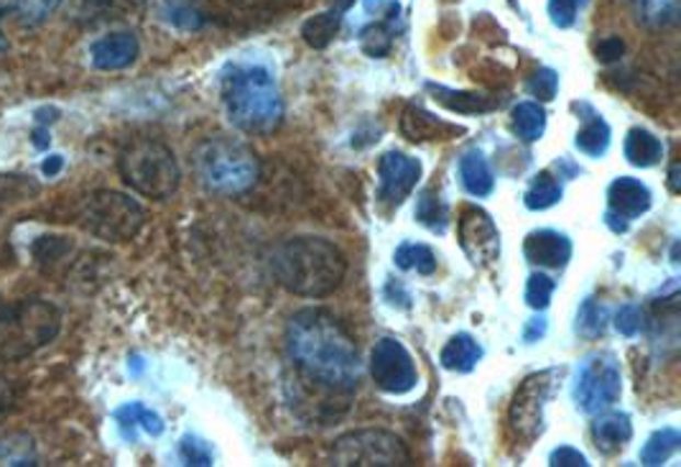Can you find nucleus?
Here are the masks:
<instances>
[{
    "label": "nucleus",
    "instance_id": "nucleus-22",
    "mask_svg": "<svg viewBox=\"0 0 681 467\" xmlns=\"http://www.w3.org/2000/svg\"><path fill=\"white\" fill-rule=\"evenodd\" d=\"M115 422L121 426V434L128 442H136L138 430H144L151 437H159L163 432V419L144 403H125L115 411Z\"/></svg>",
    "mask_w": 681,
    "mask_h": 467
},
{
    "label": "nucleus",
    "instance_id": "nucleus-10",
    "mask_svg": "<svg viewBox=\"0 0 681 467\" xmlns=\"http://www.w3.org/2000/svg\"><path fill=\"white\" fill-rule=\"evenodd\" d=\"M623 373L613 353L584 357L575 378V403L584 414H600L621 401Z\"/></svg>",
    "mask_w": 681,
    "mask_h": 467
},
{
    "label": "nucleus",
    "instance_id": "nucleus-54",
    "mask_svg": "<svg viewBox=\"0 0 681 467\" xmlns=\"http://www.w3.org/2000/svg\"><path fill=\"white\" fill-rule=\"evenodd\" d=\"M0 46H3V38H0Z\"/></svg>",
    "mask_w": 681,
    "mask_h": 467
},
{
    "label": "nucleus",
    "instance_id": "nucleus-52",
    "mask_svg": "<svg viewBox=\"0 0 681 467\" xmlns=\"http://www.w3.org/2000/svg\"><path fill=\"white\" fill-rule=\"evenodd\" d=\"M34 146H36V149H46V146H49V134H46V128L36 130V134H34Z\"/></svg>",
    "mask_w": 681,
    "mask_h": 467
},
{
    "label": "nucleus",
    "instance_id": "nucleus-6",
    "mask_svg": "<svg viewBox=\"0 0 681 467\" xmlns=\"http://www.w3.org/2000/svg\"><path fill=\"white\" fill-rule=\"evenodd\" d=\"M123 182L151 200H169L182 182V169L174 151L154 138H136L117 159Z\"/></svg>",
    "mask_w": 681,
    "mask_h": 467
},
{
    "label": "nucleus",
    "instance_id": "nucleus-26",
    "mask_svg": "<svg viewBox=\"0 0 681 467\" xmlns=\"http://www.w3.org/2000/svg\"><path fill=\"white\" fill-rule=\"evenodd\" d=\"M631 3L636 21L651 31L674 26L681 13V0H631Z\"/></svg>",
    "mask_w": 681,
    "mask_h": 467
},
{
    "label": "nucleus",
    "instance_id": "nucleus-8",
    "mask_svg": "<svg viewBox=\"0 0 681 467\" xmlns=\"http://www.w3.org/2000/svg\"><path fill=\"white\" fill-rule=\"evenodd\" d=\"M561 376L565 368H546L538 371L534 376H529L515 391L511 409H508V422L511 430L521 442H536L546 430V417L544 411L549 407V401L559 394Z\"/></svg>",
    "mask_w": 681,
    "mask_h": 467
},
{
    "label": "nucleus",
    "instance_id": "nucleus-51",
    "mask_svg": "<svg viewBox=\"0 0 681 467\" xmlns=\"http://www.w3.org/2000/svg\"><path fill=\"white\" fill-rule=\"evenodd\" d=\"M679 171H681V167H679V163H671V169H669V190H671V192H674V194H679V192H681Z\"/></svg>",
    "mask_w": 681,
    "mask_h": 467
},
{
    "label": "nucleus",
    "instance_id": "nucleus-39",
    "mask_svg": "<svg viewBox=\"0 0 681 467\" xmlns=\"http://www.w3.org/2000/svg\"><path fill=\"white\" fill-rule=\"evenodd\" d=\"M179 455H182L184 465H194V467H209L215 463L213 449H209L207 442L200 437H192V434H186V437L182 440V445H179Z\"/></svg>",
    "mask_w": 681,
    "mask_h": 467
},
{
    "label": "nucleus",
    "instance_id": "nucleus-29",
    "mask_svg": "<svg viewBox=\"0 0 681 467\" xmlns=\"http://www.w3.org/2000/svg\"><path fill=\"white\" fill-rule=\"evenodd\" d=\"M413 215H417V220L424 225V228H429L432 232H440V236L442 232H447L450 228V207L434 190H424L419 194Z\"/></svg>",
    "mask_w": 681,
    "mask_h": 467
},
{
    "label": "nucleus",
    "instance_id": "nucleus-42",
    "mask_svg": "<svg viewBox=\"0 0 681 467\" xmlns=\"http://www.w3.org/2000/svg\"><path fill=\"white\" fill-rule=\"evenodd\" d=\"M549 19L554 26L569 29L577 21V0H549Z\"/></svg>",
    "mask_w": 681,
    "mask_h": 467
},
{
    "label": "nucleus",
    "instance_id": "nucleus-21",
    "mask_svg": "<svg viewBox=\"0 0 681 467\" xmlns=\"http://www.w3.org/2000/svg\"><path fill=\"white\" fill-rule=\"evenodd\" d=\"M396 15H398V3L390 0L381 19L360 31V49H363L367 57H386V54L390 52V46H394V38H396V26H394Z\"/></svg>",
    "mask_w": 681,
    "mask_h": 467
},
{
    "label": "nucleus",
    "instance_id": "nucleus-13",
    "mask_svg": "<svg viewBox=\"0 0 681 467\" xmlns=\"http://www.w3.org/2000/svg\"><path fill=\"white\" fill-rule=\"evenodd\" d=\"M421 179V161L401 151H386L378 161V202L386 209L401 207L406 197L417 190Z\"/></svg>",
    "mask_w": 681,
    "mask_h": 467
},
{
    "label": "nucleus",
    "instance_id": "nucleus-25",
    "mask_svg": "<svg viewBox=\"0 0 681 467\" xmlns=\"http://www.w3.org/2000/svg\"><path fill=\"white\" fill-rule=\"evenodd\" d=\"M623 151H625V159L638 169L656 167V163L663 159L661 138L654 136L651 130H646V128H631L628 136H625Z\"/></svg>",
    "mask_w": 681,
    "mask_h": 467
},
{
    "label": "nucleus",
    "instance_id": "nucleus-18",
    "mask_svg": "<svg viewBox=\"0 0 681 467\" xmlns=\"http://www.w3.org/2000/svg\"><path fill=\"white\" fill-rule=\"evenodd\" d=\"M633 440L628 414H602L592 422V442L602 455H615Z\"/></svg>",
    "mask_w": 681,
    "mask_h": 467
},
{
    "label": "nucleus",
    "instance_id": "nucleus-7",
    "mask_svg": "<svg viewBox=\"0 0 681 467\" xmlns=\"http://www.w3.org/2000/svg\"><path fill=\"white\" fill-rule=\"evenodd\" d=\"M144 223L146 209L140 207V202L113 190L92 192L80 209L82 230L105 243H123V240L136 238Z\"/></svg>",
    "mask_w": 681,
    "mask_h": 467
},
{
    "label": "nucleus",
    "instance_id": "nucleus-12",
    "mask_svg": "<svg viewBox=\"0 0 681 467\" xmlns=\"http://www.w3.org/2000/svg\"><path fill=\"white\" fill-rule=\"evenodd\" d=\"M459 246L477 269H490L500 255V232L480 207H465L457 223Z\"/></svg>",
    "mask_w": 681,
    "mask_h": 467
},
{
    "label": "nucleus",
    "instance_id": "nucleus-36",
    "mask_svg": "<svg viewBox=\"0 0 681 467\" xmlns=\"http://www.w3.org/2000/svg\"><path fill=\"white\" fill-rule=\"evenodd\" d=\"M554 289H557V284H554L552 276L546 274H531L529 276V284H526V305L531 309L542 311L552 305V294Z\"/></svg>",
    "mask_w": 681,
    "mask_h": 467
},
{
    "label": "nucleus",
    "instance_id": "nucleus-43",
    "mask_svg": "<svg viewBox=\"0 0 681 467\" xmlns=\"http://www.w3.org/2000/svg\"><path fill=\"white\" fill-rule=\"evenodd\" d=\"M549 465H552V467H587L590 463H587V457H584L582 453H579V449L561 445V447H557V449H554V453H552Z\"/></svg>",
    "mask_w": 681,
    "mask_h": 467
},
{
    "label": "nucleus",
    "instance_id": "nucleus-9",
    "mask_svg": "<svg viewBox=\"0 0 681 467\" xmlns=\"http://www.w3.org/2000/svg\"><path fill=\"white\" fill-rule=\"evenodd\" d=\"M332 465L340 467H406L411 453L388 430H355L342 434L332 447Z\"/></svg>",
    "mask_w": 681,
    "mask_h": 467
},
{
    "label": "nucleus",
    "instance_id": "nucleus-41",
    "mask_svg": "<svg viewBox=\"0 0 681 467\" xmlns=\"http://www.w3.org/2000/svg\"><path fill=\"white\" fill-rule=\"evenodd\" d=\"M61 0H15L21 19L26 23H44L49 15L57 11Z\"/></svg>",
    "mask_w": 681,
    "mask_h": 467
},
{
    "label": "nucleus",
    "instance_id": "nucleus-27",
    "mask_svg": "<svg viewBox=\"0 0 681 467\" xmlns=\"http://www.w3.org/2000/svg\"><path fill=\"white\" fill-rule=\"evenodd\" d=\"M511 128L521 141L534 144L544 136L546 130V111L542 103H519L513 107Z\"/></svg>",
    "mask_w": 681,
    "mask_h": 467
},
{
    "label": "nucleus",
    "instance_id": "nucleus-5",
    "mask_svg": "<svg viewBox=\"0 0 681 467\" xmlns=\"http://www.w3.org/2000/svg\"><path fill=\"white\" fill-rule=\"evenodd\" d=\"M61 330V311L42 299L0 307V363L23 361L49 345Z\"/></svg>",
    "mask_w": 681,
    "mask_h": 467
},
{
    "label": "nucleus",
    "instance_id": "nucleus-23",
    "mask_svg": "<svg viewBox=\"0 0 681 467\" xmlns=\"http://www.w3.org/2000/svg\"><path fill=\"white\" fill-rule=\"evenodd\" d=\"M459 179L462 186H465L473 197H488V194H492V190H496V176H492V169L483 151H467L462 156Z\"/></svg>",
    "mask_w": 681,
    "mask_h": 467
},
{
    "label": "nucleus",
    "instance_id": "nucleus-46",
    "mask_svg": "<svg viewBox=\"0 0 681 467\" xmlns=\"http://www.w3.org/2000/svg\"><path fill=\"white\" fill-rule=\"evenodd\" d=\"M546 330H549V322H546L544 317L529 319L526 330H523V342H526V345H534V342H538V340L544 338Z\"/></svg>",
    "mask_w": 681,
    "mask_h": 467
},
{
    "label": "nucleus",
    "instance_id": "nucleus-24",
    "mask_svg": "<svg viewBox=\"0 0 681 467\" xmlns=\"http://www.w3.org/2000/svg\"><path fill=\"white\" fill-rule=\"evenodd\" d=\"M440 361L444 368L452 373H469V371H475V365L483 361V348L473 334L459 332V334H454V338H450L447 345L442 348Z\"/></svg>",
    "mask_w": 681,
    "mask_h": 467
},
{
    "label": "nucleus",
    "instance_id": "nucleus-4",
    "mask_svg": "<svg viewBox=\"0 0 681 467\" xmlns=\"http://www.w3.org/2000/svg\"><path fill=\"white\" fill-rule=\"evenodd\" d=\"M194 167L200 182L209 192L225 197L248 192L261 174V163L253 149L230 136H213L202 141L194 151Z\"/></svg>",
    "mask_w": 681,
    "mask_h": 467
},
{
    "label": "nucleus",
    "instance_id": "nucleus-28",
    "mask_svg": "<svg viewBox=\"0 0 681 467\" xmlns=\"http://www.w3.org/2000/svg\"><path fill=\"white\" fill-rule=\"evenodd\" d=\"M342 15L344 13H340L338 8H330V11L311 15V19L302 26L304 42H307L311 49H325V46H330V42L338 36V31H340Z\"/></svg>",
    "mask_w": 681,
    "mask_h": 467
},
{
    "label": "nucleus",
    "instance_id": "nucleus-35",
    "mask_svg": "<svg viewBox=\"0 0 681 467\" xmlns=\"http://www.w3.org/2000/svg\"><path fill=\"white\" fill-rule=\"evenodd\" d=\"M69 251H72V240L61 236H44L31 246V255H34L42 266H52V263L61 261Z\"/></svg>",
    "mask_w": 681,
    "mask_h": 467
},
{
    "label": "nucleus",
    "instance_id": "nucleus-45",
    "mask_svg": "<svg viewBox=\"0 0 681 467\" xmlns=\"http://www.w3.org/2000/svg\"><path fill=\"white\" fill-rule=\"evenodd\" d=\"M90 11L98 15H123L128 8L138 5V0H88Z\"/></svg>",
    "mask_w": 681,
    "mask_h": 467
},
{
    "label": "nucleus",
    "instance_id": "nucleus-16",
    "mask_svg": "<svg viewBox=\"0 0 681 467\" xmlns=\"http://www.w3.org/2000/svg\"><path fill=\"white\" fill-rule=\"evenodd\" d=\"M651 190L633 176H621L608 186V213L623 220H636L651 209Z\"/></svg>",
    "mask_w": 681,
    "mask_h": 467
},
{
    "label": "nucleus",
    "instance_id": "nucleus-15",
    "mask_svg": "<svg viewBox=\"0 0 681 467\" xmlns=\"http://www.w3.org/2000/svg\"><path fill=\"white\" fill-rule=\"evenodd\" d=\"M571 240L559 230H534L526 236L523 243V253H526L529 263L544 269H565L571 259Z\"/></svg>",
    "mask_w": 681,
    "mask_h": 467
},
{
    "label": "nucleus",
    "instance_id": "nucleus-40",
    "mask_svg": "<svg viewBox=\"0 0 681 467\" xmlns=\"http://www.w3.org/2000/svg\"><path fill=\"white\" fill-rule=\"evenodd\" d=\"M31 442L26 437H15V440H3L0 442V463L3 465H34V449L23 453V447H29Z\"/></svg>",
    "mask_w": 681,
    "mask_h": 467
},
{
    "label": "nucleus",
    "instance_id": "nucleus-33",
    "mask_svg": "<svg viewBox=\"0 0 681 467\" xmlns=\"http://www.w3.org/2000/svg\"><path fill=\"white\" fill-rule=\"evenodd\" d=\"M681 447V434L677 430H661V432H654L651 437H648L644 453H640V463L644 465H663L669 460L671 455L677 453V449Z\"/></svg>",
    "mask_w": 681,
    "mask_h": 467
},
{
    "label": "nucleus",
    "instance_id": "nucleus-2",
    "mask_svg": "<svg viewBox=\"0 0 681 467\" xmlns=\"http://www.w3.org/2000/svg\"><path fill=\"white\" fill-rule=\"evenodd\" d=\"M344 274H348V261L327 238L296 236L273 251V276L296 297H327L340 289Z\"/></svg>",
    "mask_w": 681,
    "mask_h": 467
},
{
    "label": "nucleus",
    "instance_id": "nucleus-55",
    "mask_svg": "<svg viewBox=\"0 0 681 467\" xmlns=\"http://www.w3.org/2000/svg\"><path fill=\"white\" fill-rule=\"evenodd\" d=\"M0 307H3V305H0Z\"/></svg>",
    "mask_w": 681,
    "mask_h": 467
},
{
    "label": "nucleus",
    "instance_id": "nucleus-49",
    "mask_svg": "<svg viewBox=\"0 0 681 467\" xmlns=\"http://www.w3.org/2000/svg\"><path fill=\"white\" fill-rule=\"evenodd\" d=\"M235 8H246V11H256V8H265L271 5L273 0H230Z\"/></svg>",
    "mask_w": 681,
    "mask_h": 467
},
{
    "label": "nucleus",
    "instance_id": "nucleus-34",
    "mask_svg": "<svg viewBox=\"0 0 681 467\" xmlns=\"http://www.w3.org/2000/svg\"><path fill=\"white\" fill-rule=\"evenodd\" d=\"M608 327V309L600 305L598 299H584L582 307L577 311V334H582L584 340H598Z\"/></svg>",
    "mask_w": 681,
    "mask_h": 467
},
{
    "label": "nucleus",
    "instance_id": "nucleus-31",
    "mask_svg": "<svg viewBox=\"0 0 681 467\" xmlns=\"http://www.w3.org/2000/svg\"><path fill=\"white\" fill-rule=\"evenodd\" d=\"M396 266L401 271H417L421 276H432L436 271V255L424 243H404L394 255Z\"/></svg>",
    "mask_w": 681,
    "mask_h": 467
},
{
    "label": "nucleus",
    "instance_id": "nucleus-17",
    "mask_svg": "<svg viewBox=\"0 0 681 467\" xmlns=\"http://www.w3.org/2000/svg\"><path fill=\"white\" fill-rule=\"evenodd\" d=\"M401 134L413 144L424 141H450V138L465 134V130L452 126L444 118H436L434 113L424 111L421 105H409L401 115Z\"/></svg>",
    "mask_w": 681,
    "mask_h": 467
},
{
    "label": "nucleus",
    "instance_id": "nucleus-37",
    "mask_svg": "<svg viewBox=\"0 0 681 467\" xmlns=\"http://www.w3.org/2000/svg\"><path fill=\"white\" fill-rule=\"evenodd\" d=\"M615 327H617V332L625 334V338H636V334L646 332V327H648L646 311L638 305H623L615 311Z\"/></svg>",
    "mask_w": 681,
    "mask_h": 467
},
{
    "label": "nucleus",
    "instance_id": "nucleus-1",
    "mask_svg": "<svg viewBox=\"0 0 681 467\" xmlns=\"http://www.w3.org/2000/svg\"><path fill=\"white\" fill-rule=\"evenodd\" d=\"M286 350L296 368L311 384L334 394H352L363 378L355 340L332 311L307 307L286 324Z\"/></svg>",
    "mask_w": 681,
    "mask_h": 467
},
{
    "label": "nucleus",
    "instance_id": "nucleus-30",
    "mask_svg": "<svg viewBox=\"0 0 681 467\" xmlns=\"http://www.w3.org/2000/svg\"><path fill=\"white\" fill-rule=\"evenodd\" d=\"M38 194V182L29 174H0V215L21 205V202L34 200Z\"/></svg>",
    "mask_w": 681,
    "mask_h": 467
},
{
    "label": "nucleus",
    "instance_id": "nucleus-32",
    "mask_svg": "<svg viewBox=\"0 0 681 467\" xmlns=\"http://www.w3.org/2000/svg\"><path fill=\"white\" fill-rule=\"evenodd\" d=\"M559 200H561V184L549 174V171L536 174L534 182H531V186L526 190V197H523L526 207L534 209V213L554 207Z\"/></svg>",
    "mask_w": 681,
    "mask_h": 467
},
{
    "label": "nucleus",
    "instance_id": "nucleus-38",
    "mask_svg": "<svg viewBox=\"0 0 681 467\" xmlns=\"http://www.w3.org/2000/svg\"><path fill=\"white\" fill-rule=\"evenodd\" d=\"M529 92L534 95L538 103H549V100H554V95H557L559 90V75L554 72V69H536L534 75H531L529 80Z\"/></svg>",
    "mask_w": 681,
    "mask_h": 467
},
{
    "label": "nucleus",
    "instance_id": "nucleus-53",
    "mask_svg": "<svg viewBox=\"0 0 681 467\" xmlns=\"http://www.w3.org/2000/svg\"><path fill=\"white\" fill-rule=\"evenodd\" d=\"M332 5L338 8L340 13H344V11H350V5H352V0H332Z\"/></svg>",
    "mask_w": 681,
    "mask_h": 467
},
{
    "label": "nucleus",
    "instance_id": "nucleus-44",
    "mask_svg": "<svg viewBox=\"0 0 681 467\" xmlns=\"http://www.w3.org/2000/svg\"><path fill=\"white\" fill-rule=\"evenodd\" d=\"M598 59L602 61V65H613V61H621L623 54H625V44L623 38L617 36H610V38H602V42L598 44Z\"/></svg>",
    "mask_w": 681,
    "mask_h": 467
},
{
    "label": "nucleus",
    "instance_id": "nucleus-50",
    "mask_svg": "<svg viewBox=\"0 0 681 467\" xmlns=\"http://www.w3.org/2000/svg\"><path fill=\"white\" fill-rule=\"evenodd\" d=\"M605 223H608L610 228H613L615 232H625V230H628V220H623V217H617V215H613V213H608V215H605Z\"/></svg>",
    "mask_w": 681,
    "mask_h": 467
},
{
    "label": "nucleus",
    "instance_id": "nucleus-11",
    "mask_svg": "<svg viewBox=\"0 0 681 467\" xmlns=\"http://www.w3.org/2000/svg\"><path fill=\"white\" fill-rule=\"evenodd\" d=\"M371 376L381 391L390 396H404L417 388L419 371L409 350L394 338L375 342L371 353Z\"/></svg>",
    "mask_w": 681,
    "mask_h": 467
},
{
    "label": "nucleus",
    "instance_id": "nucleus-19",
    "mask_svg": "<svg viewBox=\"0 0 681 467\" xmlns=\"http://www.w3.org/2000/svg\"><path fill=\"white\" fill-rule=\"evenodd\" d=\"M575 107L579 113H584L579 115V118H582V128L577 130L575 138L577 149L592 156V159H598V156L610 149V126L605 123V118H602L598 111H592L587 103H575Z\"/></svg>",
    "mask_w": 681,
    "mask_h": 467
},
{
    "label": "nucleus",
    "instance_id": "nucleus-47",
    "mask_svg": "<svg viewBox=\"0 0 681 467\" xmlns=\"http://www.w3.org/2000/svg\"><path fill=\"white\" fill-rule=\"evenodd\" d=\"M13 403H15V388L11 386V380L0 376V419L13 409Z\"/></svg>",
    "mask_w": 681,
    "mask_h": 467
},
{
    "label": "nucleus",
    "instance_id": "nucleus-14",
    "mask_svg": "<svg viewBox=\"0 0 681 467\" xmlns=\"http://www.w3.org/2000/svg\"><path fill=\"white\" fill-rule=\"evenodd\" d=\"M138 54L140 44L133 31H113V34L100 36L90 46L92 67L103 69V72H115V69L130 67L138 59Z\"/></svg>",
    "mask_w": 681,
    "mask_h": 467
},
{
    "label": "nucleus",
    "instance_id": "nucleus-20",
    "mask_svg": "<svg viewBox=\"0 0 681 467\" xmlns=\"http://www.w3.org/2000/svg\"><path fill=\"white\" fill-rule=\"evenodd\" d=\"M429 90L434 92L432 98L436 100V103L457 115H485V113L496 111V107L500 105V100L483 95V92L450 90V88H442V84H429Z\"/></svg>",
    "mask_w": 681,
    "mask_h": 467
},
{
    "label": "nucleus",
    "instance_id": "nucleus-3",
    "mask_svg": "<svg viewBox=\"0 0 681 467\" xmlns=\"http://www.w3.org/2000/svg\"><path fill=\"white\" fill-rule=\"evenodd\" d=\"M223 105L232 128L248 136H271L284 123V100L276 80L261 65H232L223 75Z\"/></svg>",
    "mask_w": 681,
    "mask_h": 467
},
{
    "label": "nucleus",
    "instance_id": "nucleus-48",
    "mask_svg": "<svg viewBox=\"0 0 681 467\" xmlns=\"http://www.w3.org/2000/svg\"><path fill=\"white\" fill-rule=\"evenodd\" d=\"M61 167H65V159H61V156H49V159L44 161L42 171H44V176H54L57 171H61Z\"/></svg>",
    "mask_w": 681,
    "mask_h": 467
}]
</instances>
